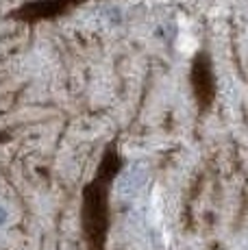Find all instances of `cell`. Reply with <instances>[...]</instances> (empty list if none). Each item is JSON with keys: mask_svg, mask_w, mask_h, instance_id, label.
Instances as JSON below:
<instances>
[{"mask_svg": "<svg viewBox=\"0 0 248 250\" xmlns=\"http://www.w3.org/2000/svg\"><path fill=\"white\" fill-rule=\"evenodd\" d=\"M7 220H9V211H7V207L4 205H0V229L7 224Z\"/></svg>", "mask_w": 248, "mask_h": 250, "instance_id": "cell-1", "label": "cell"}]
</instances>
